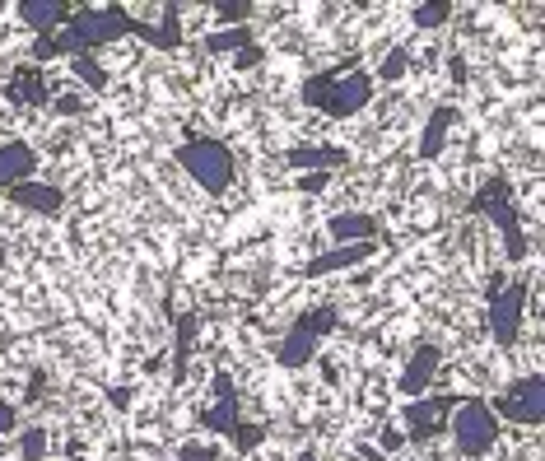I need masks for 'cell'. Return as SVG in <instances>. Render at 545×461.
<instances>
[{
  "label": "cell",
  "mask_w": 545,
  "mask_h": 461,
  "mask_svg": "<svg viewBox=\"0 0 545 461\" xmlns=\"http://www.w3.org/2000/svg\"><path fill=\"white\" fill-rule=\"evenodd\" d=\"M261 61V47H243V52H238V66H257Z\"/></svg>",
  "instance_id": "obj_37"
},
{
  "label": "cell",
  "mask_w": 545,
  "mask_h": 461,
  "mask_svg": "<svg viewBox=\"0 0 545 461\" xmlns=\"http://www.w3.org/2000/svg\"><path fill=\"white\" fill-rule=\"evenodd\" d=\"M191 336H196V317L187 312V317H182V331H178V364L191 354Z\"/></svg>",
  "instance_id": "obj_29"
},
{
  "label": "cell",
  "mask_w": 545,
  "mask_h": 461,
  "mask_svg": "<svg viewBox=\"0 0 545 461\" xmlns=\"http://www.w3.org/2000/svg\"><path fill=\"white\" fill-rule=\"evenodd\" d=\"M434 368H438V350H434V345H420V350H415V359L406 364V373H401V382H396V387H401V392H406L410 401H415V396H424L429 387H434Z\"/></svg>",
  "instance_id": "obj_16"
},
{
  "label": "cell",
  "mask_w": 545,
  "mask_h": 461,
  "mask_svg": "<svg viewBox=\"0 0 545 461\" xmlns=\"http://www.w3.org/2000/svg\"><path fill=\"white\" fill-rule=\"evenodd\" d=\"M476 210H485V215H490L494 224L504 229V238H508V261H522V257H527V238H522V224H518V215H513V205L499 201V182H494L490 191H480Z\"/></svg>",
  "instance_id": "obj_8"
},
{
  "label": "cell",
  "mask_w": 545,
  "mask_h": 461,
  "mask_svg": "<svg viewBox=\"0 0 545 461\" xmlns=\"http://www.w3.org/2000/svg\"><path fill=\"white\" fill-rule=\"evenodd\" d=\"M70 33L80 42V52L89 56L94 47H108V42L126 38V33H136V19L122 10V5H84V10L70 14Z\"/></svg>",
  "instance_id": "obj_4"
},
{
  "label": "cell",
  "mask_w": 545,
  "mask_h": 461,
  "mask_svg": "<svg viewBox=\"0 0 545 461\" xmlns=\"http://www.w3.org/2000/svg\"><path fill=\"white\" fill-rule=\"evenodd\" d=\"M19 19H24L38 38H47V33H56V28L70 19V5L66 0H19Z\"/></svg>",
  "instance_id": "obj_12"
},
{
  "label": "cell",
  "mask_w": 545,
  "mask_h": 461,
  "mask_svg": "<svg viewBox=\"0 0 545 461\" xmlns=\"http://www.w3.org/2000/svg\"><path fill=\"white\" fill-rule=\"evenodd\" d=\"M210 10H215L219 24H238V28H243V19H247V14H257V5H247V0H215Z\"/></svg>",
  "instance_id": "obj_25"
},
{
  "label": "cell",
  "mask_w": 545,
  "mask_h": 461,
  "mask_svg": "<svg viewBox=\"0 0 545 461\" xmlns=\"http://www.w3.org/2000/svg\"><path fill=\"white\" fill-rule=\"evenodd\" d=\"M52 108L56 112H66V117H75V112H84V103L75 94H66V98H52Z\"/></svg>",
  "instance_id": "obj_33"
},
{
  "label": "cell",
  "mask_w": 545,
  "mask_h": 461,
  "mask_svg": "<svg viewBox=\"0 0 545 461\" xmlns=\"http://www.w3.org/2000/svg\"><path fill=\"white\" fill-rule=\"evenodd\" d=\"M378 443H382V452H401V448H406V434L387 424V429H382V434H378Z\"/></svg>",
  "instance_id": "obj_31"
},
{
  "label": "cell",
  "mask_w": 545,
  "mask_h": 461,
  "mask_svg": "<svg viewBox=\"0 0 545 461\" xmlns=\"http://www.w3.org/2000/svg\"><path fill=\"white\" fill-rule=\"evenodd\" d=\"M70 70H75V80L89 84V89H108V70L98 66L94 56H70Z\"/></svg>",
  "instance_id": "obj_22"
},
{
  "label": "cell",
  "mask_w": 545,
  "mask_h": 461,
  "mask_svg": "<svg viewBox=\"0 0 545 461\" xmlns=\"http://www.w3.org/2000/svg\"><path fill=\"white\" fill-rule=\"evenodd\" d=\"M14 429H19V410L10 401H0V438H10Z\"/></svg>",
  "instance_id": "obj_30"
},
{
  "label": "cell",
  "mask_w": 545,
  "mask_h": 461,
  "mask_svg": "<svg viewBox=\"0 0 545 461\" xmlns=\"http://www.w3.org/2000/svg\"><path fill=\"white\" fill-rule=\"evenodd\" d=\"M327 182H331V173H308L303 177V191H327Z\"/></svg>",
  "instance_id": "obj_35"
},
{
  "label": "cell",
  "mask_w": 545,
  "mask_h": 461,
  "mask_svg": "<svg viewBox=\"0 0 545 461\" xmlns=\"http://www.w3.org/2000/svg\"><path fill=\"white\" fill-rule=\"evenodd\" d=\"M527 303H532V285H527V280H513V285L490 294V336L499 350H513V345H518Z\"/></svg>",
  "instance_id": "obj_5"
},
{
  "label": "cell",
  "mask_w": 545,
  "mask_h": 461,
  "mask_svg": "<svg viewBox=\"0 0 545 461\" xmlns=\"http://www.w3.org/2000/svg\"><path fill=\"white\" fill-rule=\"evenodd\" d=\"M5 98H10V103H33V108H52V84L42 80V70L28 66L5 84Z\"/></svg>",
  "instance_id": "obj_17"
},
{
  "label": "cell",
  "mask_w": 545,
  "mask_h": 461,
  "mask_svg": "<svg viewBox=\"0 0 545 461\" xmlns=\"http://www.w3.org/2000/svg\"><path fill=\"white\" fill-rule=\"evenodd\" d=\"M317 340H322V336H313L303 322H294L285 331V340L275 345V359H280L285 368H308L317 359Z\"/></svg>",
  "instance_id": "obj_13"
},
{
  "label": "cell",
  "mask_w": 545,
  "mask_h": 461,
  "mask_svg": "<svg viewBox=\"0 0 545 461\" xmlns=\"http://www.w3.org/2000/svg\"><path fill=\"white\" fill-rule=\"evenodd\" d=\"M299 322L308 326L313 336H327V331H336V322H341V317H336V308H308Z\"/></svg>",
  "instance_id": "obj_26"
},
{
  "label": "cell",
  "mask_w": 545,
  "mask_h": 461,
  "mask_svg": "<svg viewBox=\"0 0 545 461\" xmlns=\"http://www.w3.org/2000/svg\"><path fill=\"white\" fill-rule=\"evenodd\" d=\"M178 163H182V173H187L191 182L205 191V196H224V191L233 187V177H238L233 150L224 145V140H215V136L187 140V145L178 150Z\"/></svg>",
  "instance_id": "obj_2"
},
{
  "label": "cell",
  "mask_w": 545,
  "mask_h": 461,
  "mask_svg": "<svg viewBox=\"0 0 545 461\" xmlns=\"http://www.w3.org/2000/svg\"><path fill=\"white\" fill-rule=\"evenodd\" d=\"M0 457H5V443H0Z\"/></svg>",
  "instance_id": "obj_40"
},
{
  "label": "cell",
  "mask_w": 545,
  "mask_h": 461,
  "mask_svg": "<svg viewBox=\"0 0 545 461\" xmlns=\"http://www.w3.org/2000/svg\"><path fill=\"white\" fill-rule=\"evenodd\" d=\"M52 56H56V42H52V33L33 42V61H38V66H42V61H52Z\"/></svg>",
  "instance_id": "obj_32"
},
{
  "label": "cell",
  "mask_w": 545,
  "mask_h": 461,
  "mask_svg": "<svg viewBox=\"0 0 545 461\" xmlns=\"http://www.w3.org/2000/svg\"><path fill=\"white\" fill-rule=\"evenodd\" d=\"M261 438H266V429H261V424H252V429H233V443H238V452H247V448H257Z\"/></svg>",
  "instance_id": "obj_28"
},
{
  "label": "cell",
  "mask_w": 545,
  "mask_h": 461,
  "mask_svg": "<svg viewBox=\"0 0 545 461\" xmlns=\"http://www.w3.org/2000/svg\"><path fill=\"white\" fill-rule=\"evenodd\" d=\"M378 252V238L373 243H345V247H331V252H322V257H313L308 266H303V275H331V271H355V266H364L368 257Z\"/></svg>",
  "instance_id": "obj_10"
},
{
  "label": "cell",
  "mask_w": 545,
  "mask_h": 461,
  "mask_svg": "<svg viewBox=\"0 0 545 461\" xmlns=\"http://www.w3.org/2000/svg\"><path fill=\"white\" fill-rule=\"evenodd\" d=\"M294 461H322V457H317V452H299V457H294Z\"/></svg>",
  "instance_id": "obj_39"
},
{
  "label": "cell",
  "mask_w": 545,
  "mask_h": 461,
  "mask_svg": "<svg viewBox=\"0 0 545 461\" xmlns=\"http://www.w3.org/2000/svg\"><path fill=\"white\" fill-rule=\"evenodd\" d=\"M448 14H452L448 0H434V5H415V10H410V24L415 28H443L448 24Z\"/></svg>",
  "instance_id": "obj_24"
},
{
  "label": "cell",
  "mask_w": 545,
  "mask_h": 461,
  "mask_svg": "<svg viewBox=\"0 0 545 461\" xmlns=\"http://www.w3.org/2000/svg\"><path fill=\"white\" fill-rule=\"evenodd\" d=\"M10 201L33 210V215H61L66 210V196L56 187H47V182H19V187H10Z\"/></svg>",
  "instance_id": "obj_14"
},
{
  "label": "cell",
  "mask_w": 545,
  "mask_h": 461,
  "mask_svg": "<svg viewBox=\"0 0 545 461\" xmlns=\"http://www.w3.org/2000/svg\"><path fill=\"white\" fill-rule=\"evenodd\" d=\"M373 75L368 70H341V75H313V80L303 84V103L308 108H322L327 117H355L359 108L373 103Z\"/></svg>",
  "instance_id": "obj_1"
},
{
  "label": "cell",
  "mask_w": 545,
  "mask_h": 461,
  "mask_svg": "<svg viewBox=\"0 0 545 461\" xmlns=\"http://www.w3.org/2000/svg\"><path fill=\"white\" fill-rule=\"evenodd\" d=\"M33 173H38V150L28 140L0 145V191L19 187V182H33Z\"/></svg>",
  "instance_id": "obj_9"
},
{
  "label": "cell",
  "mask_w": 545,
  "mask_h": 461,
  "mask_svg": "<svg viewBox=\"0 0 545 461\" xmlns=\"http://www.w3.org/2000/svg\"><path fill=\"white\" fill-rule=\"evenodd\" d=\"M205 429L210 434H233L238 429V396H219L215 406L205 410Z\"/></svg>",
  "instance_id": "obj_19"
},
{
  "label": "cell",
  "mask_w": 545,
  "mask_h": 461,
  "mask_svg": "<svg viewBox=\"0 0 545 461\" xmlns=\"http://www.w3.org/2000/svg\"><path fill=\"white\" fill-rule=\"evenodd\" d=\"M345 159H350V154L336 150V145H294V150L285 154V168H294V173H331V168H341Z\"/></svg>",
  "instance_id": "obj_11"
},
{
  "label": "cell",
  "mask_w": 545,
  "mask_h": 461,
  "mask_svg": "<svg viewBox=\"0 0 545 461\" xmlns=\"http://www.w3.org/2000/svg\"><path fill=\"white\" fill-rule=\"evenodd\" d=\"M327 233L336 243H373L378 238V219L364 215V210H345V215H331L327 219Z\"/></svg>",
  "instance_id": "obj_15"
},
{
  "label": "cell",
  "mask_w": 545,
  "mask_h": 461,
  "mask_svg": "<svg viewBox=\"0 0 545 461\" xmlns=\"http://www.w3.org/2000/svg\"><path fill=\"white\" fill-rule=\"evenodd\" d=\"M108 401L117 410H131V387H108Z\"/></svg>",
  "instance_id": "obj_34"
},
{
  "label": "cell",
  "mask_w": 545,
  "mask_h": 461,
  "mask_svg": "<svg viewBox=\"0 0 545 461\" xmlns=\"http://www.w3.org/2000/svg\"><path fill=\"white\" fill-rule=\"evenodd\" d=\"M490 410L499 415V420H508V424L536 429V424L545 420V378H541V373H527V378H518L508 392L494 396Z\"/></svg>",
  "instance_id": "obj_6"
},
{
  "label": "cell",
  "mask_w": 545,
  "mask_h": 461,
  "mask_svg": "<svg viewBox=\"0 0 545 461\" xmlns=\"http://www.w3.org/2000/svg\"><path fill=\"white\" fill-rule=\"evenodd\" d=\"M448 429H452V443H457L462 457H490V452L499 448V434H504V424H499V415L490 410L485 396H462V401L452 406Z\"/></svg>",
  "instance_id": "obj_3"
},
{
  "label": "cell",
  "mask_w": 545,
  "mask_h": 461,
  "mask_svg": "<svg viewBox=\"0 0 545 461\" xmlns=\"http://www.w3.org/2000/svg\"><path fill=\"white\" fill-rule=\"evenodd\" d=\"M243 47H252V28H224V33H210L205 38V52L219 56V52H243Z\"/></svg>",
  "instance_id": "obj_20"
},
{
  "label": "cell",
  "mask_w": 545,
  "mask_h": 461,
  "mask_svg": "<svg viewBox=\"0 0 545 461\" xmlns=\"http://www.w3.org/2000/svg\"><path fill=\"white\" fill-rule=\"evenodd\" d=\"M410 70V47H392V52L382 56V66H378V75L373 80H382V84H396L401 75Z\"/></svg>",
  "instance_id": "obj_23"
},
{
  "label": "cell",
  "mask_w": 545,
  "mask_h": 461,
  "mask_svg": "<svg viewBox=\"0 0 545 461\" xmlns=\"http://www.w3.org/2000/svg\"><path fill=\"white\" fill-rule=\"evenodd\" d=\"M457 122V112L452 108H434V117L424 122V136H420V159H438L443 154V145H448V126Z\"/></svg>",
  "instance_id": "obj_18"
},
{
  "label": "cell",
  "mask_w": 545,
  "mask_h": 461,
  "mask_svg": "<svg viewBox=\"0 0 545 461\" xmlns=\"http://www.w3.org/2000/svg\"><path fill=\"white\" fill-rule=\"evenodd\" d=\"M178 461H219V448L215 443H210V448H205V443H182Z\"/></svg>",
  "instance_id": "obj_27"
},
{
  "label": "cell",
  "mask_w": 545,
  "mask_h": 461,
  "mask_svg": "<svg viewBox=\"0 0 545 461\" xmlns=\"http://www.w3.org/2000/svg\"><path fill=\"white\" fill-rule=\"evenodd\" d=\"M452 406H457V396H415V401L401 410V420L410 424L406 438L410 443H429V438L443 429V420L452 415Z\"/></svg>",
  "instance_id": "obj_7"
},
{
  "label": "cell",
  "mask_w": 545,
  "mask_h": 461,
  "mask_svg": "<svg viewBox=\"0 0 545 461\" xmlns=\"http://www.w3.org/2000/svg\"><path fill=\"white\" fill-rule=\"evenodd\" d=\"M215 396H233V382H229V373H215V387H210Z\"/></svg>",
  "instance_id": "obj_36"
},
{
  "label": "cell",
  "mask_w": 545,
  "mask_h": 461,
  "mask_svg": "<svg viewBox=\"0 0 545 461\" xmlns=\"http://www.w3.org/2000/svg\"><path fill=\"white\" fill-rule=\"evenodd\" d=\"M14 452L24 461H42L47 457V429H42V424H28L24 434H19V443H14Z\"/></svg>",
  "instance_id": "obj_21"
},
{
  "label": "cell",
  "mask_w": 545,
  "mask_h": 461,
  "mask_svg": "<svg viewBox=\"0 0 545 461\" xmlns=\"http://www.w3.org/2000/svg\"><path fill=\"white\" fill-rule=\"evenodd\" d=\"M359 457H364V461H387V452H382V448H368V443H364V448H359Z\"/></svg>",
  "instance_id": "obj_38"
}]
</instances>
